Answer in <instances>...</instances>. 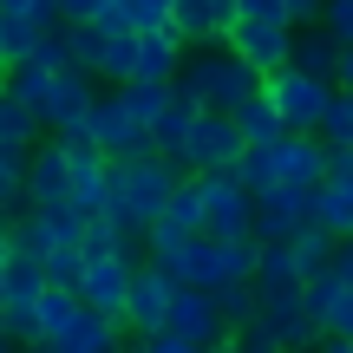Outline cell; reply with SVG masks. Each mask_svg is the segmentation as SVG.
<instances>
[{
  "mask_svg": "<svg viewBox=\"0 0 353 353\" xmlns=\"http://www.w3.org/2000/svg\"><path fill=\"white\" fill-rule=\"evenodd\" d=\"M170 92H176L183 105H196V112L236 118L242 105L262 92V72H255V65H242L229 46H196V52H183V65H176Z\"/></svg>",
  "mask_w": 353,
  "mask_h": 353,
  "instance_id": "1",
  "label": "cell"
},
{
  "mask_svg": "<svg viewBox=\"0 0 353 353\" xmlns=\"http://www.w3.org/2000/svg\"><path fill=\"white\" fill-rule=\"evenodd\" d=\"M33 353H125V327L105 314H92L79 301V288H52L39 294V341Z\"/></svg>",
  "mask_w": 353,
  "mask_h": 353,
  "instance_id": "2",
  "label": "cell"
},
{
  "mask_svg": "<svg viewBox=\"0 0 353 353\" xmlns=\"http://www.w3.org/2000/svg\"><path fill=\"white\" fill-rule=\"evenodd\" d=\"M176 183H183V170H176V164H164V157H131V164H112L105 216H112L118 229H131V236H144V229H151L157 216L170 210Z\"/></svg>",
  "mask_w": 353,
  "mask_h": 353,
  "instance_id": "3",
  "label": "cell"
},
{
  "mask_svg": "<svg viewBox=\"0 0 353 353\" xmlns=\"http://www.w3.org/2000/svg\"><path fill=\"white\" fill-rule=\"evenodd\" d=\"M242 190L249 196H262V190H281V183H294V190H321V176H327V144L321 138H275V144H249L242 151Z\"/></svg>",
  "mask_w": 353,
  "mask_h": 353,
  "instance_id": "4",
  "label": "cell"
},
{
  "mask_svg": "<svg viewBox=\"0 0 353 353\" xmlns=\"http://www.w3.org/2000/svg\"><path fill=\"white\" fill-rule=\"evenodd\" d=\"M255 255L262 242L242 236V242H216V236H190L170 262V281L176 288H203V294H223L236 281H255Z\"/></svg>",
  "mask_w": 353,
  "mask_h": 353,
  "instance_id": "5",
  "label": "cell"
},
{
  "mask_svg": "<svg viewBox=\"0 0 353 353\" xmlns=\"http://www.w3.org/2000/svg\"><path fill=\"white\" fill-rule=\"evenodd\" d=\"M190 183H196V196H203V236H216V242L255 236V196L242 190L236 170H203V176H190Z\"/></svg>",
  "mask_w": 353,
  "mask_h": 353,
  "instance_id": "6",
  "label": "cell"
},
{
  "mask_svg": "<svg viewBox=\"0 0 353 353\" xmlns=\"http://www.w3.org/2000/svg\"><path fill=\"white\" fill-rule=\"evenodd\" d=\"M262 92H268V105L281 112V131H294V138H314L321 118H327V105H334V85H327V79H307V72H294V65L268 72Z\"/></svg>",
  "mask_w": 353,
  "mask_h": 353,
  "instance_id": "7",
  "label": "cell"
},
{
  "mask_svg": "<svg viewBox=\"0 0 353 353\" xmlns=\"http://www.w3.org/2000/svg\"><path fill=\"white\" fill-rule=\"evenodd\" d=\"M92 105H99V79L79 72V65H65V72H52V92H46V105H39V125H46L52 138L85 144V131H92Z\"/></svg>",
  "mask_w": 353,
  "mask_h": 353,
  "instance_id": "8",
  "label": "cell"
},
{
  "mask_svg": "<svg viewBox=\"0 0 353 353\" xmlns=\"http://www.w3.org/2000/svg\"><path fill=\"white\" fill-rule=\"evenodd\" d=\"M85 144H99L112 164H131V157H157L151 151V125H144L138 112H131L118 92H99V105H92V131Z\"/></svg>",
  "mask_w": 353,
  "mask_h": 353,
  "instance_id": "9",
  "label": "cell"
},
{
  "mask_svg": "<svg viewBox=\"0 0 353 353\" xmlns=\"http://www.w3.org/2000/svg\"><path fill=\"white\" fill-rule=\"evenodd\" d=\"M255 334H262V341H275L281 353H314V347H321V321H314V307H307V288L262 294Z\"/></svg>",
  "mask_w": 353,
  "mask_h": 353,
  "instance_id": "10",
  "label": "cell"
},
{
  "mask_svg": "<svg viewBox=\"0 0 353 353\" xmlns=\"http://www.w3.org/2000/svg\"><path fill=\"white\" fill-rule=\"evenodd\" d=\"M242 151H249V144L236 138V118H223V112H196V125H190V144H183V157H176V170H183V176L236 170Z\"/></svg>",
  "mask_w": 353,
  "mask_h": 353,
  "instance_id": "11",
  "label": "cell"
},
{
  "mask_svg": "<svg viewBox=\"0 0 353 353\" xmlns=\"http://www.w3.org/2000/svg\"><path fill=\"white\" fill-rule=\"evenodd\" d=\"M131 275H138V255H85V268H79V301H85L92 314H105V321L125 327Z\"/></svg>",
  "mask_w": 353,
  "mask_h": 353,
  "instance_id": "12",
  "label": "cell"
},
{
  "mask_svg": "<svg viewBox=\"0 0 353 353\" xmlns=\"http://www.w3.org/2000/svg\"><path fill=\"white\" fill-rule=\"evenodd\" d=\"M170 307H176V281L157 262H138L131 294H125V327L138 334V341H144V334H164L170 327Z\"/></svg>",
  "mask_w": 353,
  "mask_h": 353,
  "instance_id": "13",
  "label": "cell"
},
{
  "mask_svg": "<svg viewBox=\"0 0 353 353\" xmlns=\"http://www.w3.org/2000/svg\"><path fill=\"white\" fill-rule=\"evenodd\" d=\"M170 334L203 353H223L229 347V321H223V301L203 288H176V307H170Z\"/></svg>",
  "mask_w": 353,
  "mask_h": 353,
  "instance_id": "14",
  "label": "cell"
},
{
  "mask_svg": "<svg viewBox=\"0 0 353 353\" xmlns=\"http://www.w3.org/2000/svg\"><path fill=\"white\" fill-rule=\"evenodd\" d=\"M314 229L353 242V151H327V176L314 190Z\"/></svg>",
  "mask_w": 353,
  "mask_h": 353,
  "instance_id": "15",
  "label": "cell"
},
{
  "mask_svg": "<svg viewBox=\"0 0 353 353\" xmlns=\"http://www.w3.org/2000/svg\"><path fill=\"white\" fill-rule=\"evenodd\" d=\"M307 223H314V190L281 183V190H262L255 196V242H288Z\"/></svg>",
  "mask_w": 353,
  "mask_h": 353,
  "instance_id": "16",
  "label": "cell"
},
{
  "mask_svg": "<svg viewBox=\"0 0 353 353\" xmlns=\"http://www.w3.org/2000/svg\"><path fill=\"white\" fill-rule=\"evenodd\" d=\"M72 203V164H65V144L59 138H39L33 157H26V210H59Z\"/></svg>",
  "mask_w": 353,
  "mask_h": 353,
  "instance_id": "17",
  "label": "cell"
},
{
  "mask_svg": "<svg viewBox=\"0 0 353 353\" xmlns=\"http://www.w3.org/2000/svg\"><path fill=\"white\" fill-rule=\"evenodd\" d=\"M229 52H236L242 65H255V72H281L288 65V52H294V26H262V20H236V33L223 39Z\"/></svg>",
  "mask_w": 353,
  "mask_h": 353,
  "instance_id": "18",
  "label": "cell"
},
{
  "mask_svg": "<svg viewBox=\"0 0 353 353\" xmlns=\"http://www.w3.org/2000/svg\"><path fill=\"white\" fill-rule=\"evenodd\" d=\"M65 144V164H72V210L79 216H105V190H112V157L99 151V144Z\"/></svg>",
  "mask_w": 353,
  "mask_h": 353,
  "instance_id": "19",
  "label": "cell"
},
{
  "mask_svg": "<svg viewBox=\"0 0 353 353\" xmlns=\"http://www.w3.org/2000/svg\"><path fill=\"white\" fill-rule=\"evenodd\" d=\"M307 307H314V321H321V341H347L353 347V281H341L334 268L314 275L307 281Z\"/></svg>",
  "mask_w": 353,
  "mask_h": 353,
  "instance_id": "20",
  "label": "cell"
},
{
  "mask_svg": "<svg viewBox=\"0 0 353 353\" xmlns=\"http://www.w3.org/2000/svg\"><path fill=\"white\" fill-rule=\"evenodd\" d=\"M183 52H190V46L170 33V26H157V33H138V72H131V79H138V85H170L176 65H183Z\"/></svg>",
  "mask_w": 353,
  "mask_h": 353,
  "instance_id": "21",
  "label": "cell"
},
{
  "mask_svg": "<svg viewBox=\"0 0 353 353\" xmlns=\"http://www.w3.org/2000/svg\"><path fill=\"white\" fill-rule=\"evenodd\" d=\"M288 65H294V72H307V79H327V85H334V72H341V39H334L321 20H314V26H294Z\"/></svg>",
  "mask_w": 353,
  "mask_h": 353,
  "instance_id": "22",
  "label": "cell"
},
{
  "mask_svg": "<svg viewBox=\"0 0 353 353\" xmlns=\"http://www.w3.org/2000/svg\"><path fill=\"white\" fill-rule=\"evenodd\" d=\"M190 125H196V105H183V99L170 92V105L151 118V151L164 157V164H176V157H183V144H190Z\"/></svg>",
  "mask_w": 353,
  "mask_h": 353,
  "instance_id": "23",
  "label": "cell"
},
{
  "mask_svg": "<svg viewBox=\"0 0 353 353\" xmlns=\"http://www.w3.org/2000/svg\"><path fill=\"white\" fill-rule=\"evenodd\" d=\"M39 131H46V125H39V112H33V105H20L7 92V79H0V151H33Z\"/></svg>",
  "mask_w": 353,
  "mask_h": 353,
  "instance_id": "24",
  "label": "cell"
},
{
  "mask_svg": "<svg viewBox=\"0 0 353 353\" xmlns=\"http://www.w3.org/2000/svg\"><path fill=\"white\" fill-rule=\"evenodd\" d=\"M334 249H341V242H334L327 229H314V223H307L301 236H288V255H294V268H301V288H307L314 275H327V268H334Z\"/></svg>",
  "mask_w": 353,
  "mask_h": 353,
  "instance_id": "25",
  "label": "cell"
},
{
  "mask_svg": "<svg viewBox=\"0 0 353 353\" xmlns=\"http://www.w3.org/2000/svg\"><path fill=\"white\" fill-rule=\"evenodd\" d=\"M281 288H301V268H294L288 242H262V255H255V294H281Z\"/></svg>",
  "mask_w": 353,
  "mask_h": 353,
  "instance_id": "26",
  "label": "cell"
},
{
  "mask_svg": "<svg viewBox=\"0 0 353 353\" xmlns=\"http://www.w3.org/2000/svg\"><path fill=\"white\" fill-rule=\"evenodd\" d=\"M236 138L242 144H275V138H288V131H281V112L268 105V92H255V99L236 112Z\"/></svg>",
  "mask_w": 353,
  "mask_h": 353,
  "instance_id": "27",
  "label": "cell"
},
{
  "mask_svg": "<svg viewBox=\"0 0 353 353\" xmlns=\"http://www.w3.org/2000/svg\"><path fill=\"white\" fill-rule=\"evenodd\" d=\"M170 33L183 39V46H216L210 0H170Z\"/></svg>",
  "mask_w": 353,
  "mask_h": 353,
  "instance_id": "28",
  "label": "cell"
},
{
  "mask_svg": "<svg viewBox=\"0 0 353 353\" xmlns=\"http://www.w3.org/2000/svg\"><path fill=\"white\" fill-rule=\"evenodd\" d=\"M157 223L170 229V236H203V196H196V183H176V196H170V210L157 216Z\"/></svg>",
  "mask_w": 353,
  "mask_h": 353,
  "instance_id": "29",
  "label": "cell"
},
{
  "mask_svg": "<svg viewBox=\"0 0 353 353\" xmlns=\"http://www.w3.org/2000/svg\"><path fill=\"white\" fill-rule=\"evenodd\" d=\"M85 255H138V236L118 229L112 216H85Z\"/></svg>",
  "mask_w": 353,
  "mask_h": 353,
  "instance_id": "30",
  "label": "cell"
},
{
  "mask_svg": "<svg viewBox=\"0 0 353 353\" xmlns=\"http://www.w3.org/2000/svg\"><path fill=\"white\" fill-rule=\"evenodd\" d=\"M26 157L33 151H0V210L26 216Z\"/></svg>",
  "mask_w": 353,
  "mask_h": 353,
  "instance_id": "31",
  "label": "cell"
},
{
  "mask_svg": "<svg viewBox=\"0 0 353 353\" xmlns=\"http://www.w3.org/2000/svg\"><path fill=\"white\" fill-rule=\"evenodd\" d=\"M223 301V321H229V341H236L242 327H255V314H262V294H255V281H236V288L216 294Z\"/></svg>",
  "mask_w": 353,
  "mask_h": 353,
  "instance_id": "32",
  "label": "cell"
},
{
  "mask_svg": "<svg viewBox=\"0 0 353 353\" xmlns=\"http://www.w3.org/2000/svg\"><path fill=\"white\" fill-rule=\"evenodd\" d=\"M314 138L327 144V151H353V92H334V105H327Z\"/></svg>",
  "mask_w": 353,
  "mask_h": 353,
  "instance_id": "33",
  "label": "cell"
},
{
  "mask_svg": "<svg viewBox=\"0 0 353 353\" xmlns=\"http://www.w3.org/2000/svg\"><path fill=\"white\" fill-rule=\"evenodd\" d=\"M65 33H72V65H79V72H99V52H105V39H112V33H105V26L99 20H65Z\"/></svg>",
  "mask_w": 353,
  "mask_h": 353,
  "instance_id": "34",
  "label": "cell"
},
{
  "mask_svg": "<svg viewBox=\"0 0 353 353\" xmlns=\"http://www.w3.org/2000/svg\"><path fill=\"white\" fill-rule=\"evenodd\" d=\"M33 65H46V72H65V65H72V33H65V20L39 33V46H33Z\"/></svg>",
  "mask_w": 353,
  "mask_h": 353,
  "instance_id": "35",
  "label": "cell"
},
{
  "mask_svg": "<svg viewBox=\"0 0 353 353\" xmlns=\"http://www.w3.org/2000/svg\"><path fill=\"white\" fill-rule=\"evenodd\" d=\"M0 20H20L33 33H46V26H59V7L52 0H0Z\"/></svg>",
  "mask_w": 353,
  "mask_h": 353,
  "instance_id": "36",
  "label": "cell"
},
{
  "mask_svg": "<svg viewBox=\"0 0 353 353\" xmlns=\"http://www.w3.org/2000/svg\"><path fill=\"white\" fill-rule=\"evenodd\" d=\"M118 99H125L131 112H138L144 125H151V118H157V112L170 105V85H138V79H131V85H118Z\"/></svg>",
  "mask_w": 353,
  "mask_h": 353,
  "instance_id": "37",
  "label": "cell"
},
{
  "mask_svg": "<svg viewBox=\"0 0 353 353\" xmlns=\"http://www.w3.org/2000/svg\"><path fill=\"white\" fill-rule=\"evenodd\" d=\"M131 13V33H157V26H170V0H125Z\"/></svg>",
  "mask_w": 353,
  "mask_h": 353,
  "instance_id": "38",
  "label": "cell"
},
{
  "mask_svg": "<svg viewBox=\"0 0 353 353\" xmlns=\"http://www.w3.org/2000/svg\"><path fill=\"white\" fill-rule=\"evenodd\" d=\"M321 26L347 46V39H353V0H321Z\"/></svg>",
  "mask_w": 353,
  "mask_h": 353,
  "instance_id": "39",
  "label": "cell"
},
{
  "mask_svg": "<svg viewBox=\"0 0 353 353\" xmlns=\"http://www.w3.org/2000/svg\"><path fill=\"white\" fill-rule=\"evenodd\" d=\"M242 20H262V26H294L281 0H242Z\"/></svg>",
  "mask_w": 353,
  "mask_h": 353,
  "instance_id": "40",
  "label": "cell"
},
{
  "mask_svg": "<svg viewBox=\"0 0 353 353\" xmlns=\"http://www.w3.org/2000/svg\"><path fill=\"white\" fill-rule=\"evenodd\" d=\"M131 353H203V347H190V341H176V334L164 327V334H144V341L131 347Z\"/></svg>",
  "mask_w": 353,
  "mask_h": 353,
  "instance_id": "41",
  "label": "cell"
},
{
  "mask_svg": "<svg viewBox=\"0 0 353 353\" xmlns=\"http://www.w3.org/2000/svg\"><path fill=\"white\" fill-rule=\"evenodd\" d=\"M210 20H216V39H229L242 20V0H210Z\"/></svg>",
  "mask_w": 353,
  "mask_h": 353,
  "instance_id": "42",
  "label": "cell"
},
{
  "mask_svg": "<svg viewBox=\"0 0 353 353\" xmlns=\"http://www.w3.org/2000/svg\"><path fill=\"white\" fill-rule=\"evenodd\" d=\"M52 7H59V20H99V7H105V0H52Z\"/></svg>",
  "mask_w": 353,
  "mask_h": 353,
  "instance_id": "43",
  "label": "cell"
},
{
  "mask_svg": "<svg viewBox=\"0 0 353 353\" xmlns=\"http://www.w3.org/2000/svg\"><path fill=\"white\" fill-rule=\"evenodd\" d=\"M223 353H281V347H275V341H262L255 327H242V334H236V341H229Z\"/></svg>",
  "mask_w": 353,
  "mask_h": 353,
  "instance_id": "44",
  "label": "cell"
},
{
  "mask_svg": "<svg viewBox=\"0 0 353 353\" xmlns=\"http://www.w3.org/2000/svg\"><path fill=\"white\" fill-rule=\"evenodd\" d=\"M281 7H288L294 26H314V20H321V0H281Z\"/></svg>",
  "mask_w": 353,
  "mask_h": 353,
  "instance_id": "45",
  "label": "cell"
},
{
  "mask_svg": "<svg viewBox=\"0 0 353 353\" xmlns=\"http://www.w3.org/2000/svg\"><path fill=\"white\" fill-rule=\"evenodd\" d=\"M334 92H353V39L341 46V72H334Z\"/></svg>",
  "mask_w": 353,
  "mask_h": 353,
  "instance_id": "46",
  "label": "cell"
},
{
  "mask_svg": "<svg viewBox=\"0 0 353 353\" xmlns=\"http://www.w3.org/2000/svg\"><path fill=\"white\" fill-rule=\"evenodd\" d=\"M314 353H353V347H347V341H321Z\"/></svg>",
  "mask_w": 353,
  "mask_h": 353,
  "instance_id": "47",
  "label": "cell"
},
{
  "mask_svg": "<svg viewBox=\"0 0 353 353\" xmlns=\"http://www.w3.org/2000/svg\"><path fill=\"white\" fill-rule=\"evenodd\" d=\"M7 262H13V249H7V236H0V281H7Z\"/></svg>",
  "mask_w": 353,
  "mask_h": 353,
  "instance_id": "48",
  "label": "cell"
},
{
  "mask_svg": "<svg viewBox=\"0 0 353 353\" xmlns=\"http://www.w3.org/2000/svg\"><path fill=\"white\" fill-rule=\"evenodd\" d=\"M0 353H20V341H13V334H0Z\"/></svg>",
  "mask_w": 353,
  "mask_h": 353,
  "instance_id": "49",
  "label": "cell"
},
{
  "mask_svg": "<svg viewBox=\"0 0 353 353\" xmlns=\"http://www.w3.org/2000/svg\"><path fill=\"white\" fill-rule=\"evenodd\" d=\"M7 223H13V216H7V210H0V236H7Z\"/></svg>",
  "mask_w": 353,
  "mask_h": 353,
  "instance_id": "50",
  "label": "cell"
},
{
  "mask_svg": "<svg viewBox=\"0 0 353 353\" xmlns=\"http://www.w3.org/2000/svg\"><path fill=\"white\" fill-rule=\"evenodd\" d=\"M0 79H7V52H0Z\"/></svg>",
  "mask_w": 353,
  "mask_h": 353,
  "instance_id": "51",
  "label": "cell"
}]
</instances>
